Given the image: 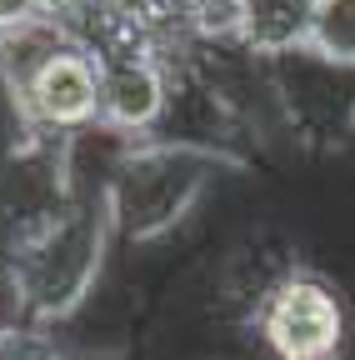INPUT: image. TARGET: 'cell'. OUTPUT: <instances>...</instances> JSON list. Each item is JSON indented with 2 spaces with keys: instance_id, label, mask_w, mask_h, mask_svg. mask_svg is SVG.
<instances>
[{
  "instance_id": "cell-1",
  "label": "cell",
  "mask_w": 355,
  "mask_h": 360,
  "mask_svg": "<svg viewBox=\"0 0 355 360\" xmlns=\"http://www.w3.org/2000/svg\"><path fill=\"white\" fill-rule=\"evenodd\" d=\"M110 215L105 205L70 200L46 225H30L11 240L6 276L20 300V315L35 326H60L96 295L101 265L110 250Z\"/></svg>"
},
{
  "instance_id": "cell-2",
  "label": "cell",
  "mask_w": 355,
  "mask_h": 360,
  "mask_svg": "<svg viewBox=\"0 0 355 360\" xmlns=\"http://www.w3.org/2000/svg\"><path fill=\"white\" fill-rule=\"evenodd\" d=\"M210 150L191 146H165V141H141L130 146L125 160L115 165V180L105 191V215L110 231L125 240H160L181 225L200 195L210 191Z\"/></svg>"
},
{
  "instance_id": "cell-3",
  "label": "cell",
  "mask_w": 355,
  "mask_h": 360,
  "mask_svg": "<svg viewBox=\"0 0 355 360\" xmlns=\"http://www.w3.org/2000/svg\"><path fill=\"white\" fill-rule=\"evenodd\" d=\"M265 360H340L350 340V310L316 270H290L271 285L250 321Z\"/></svg>"
},
{
  "instance_id": "cell-4",
  "label": "cell",
  "mask_w": 355,
  "mask_h": 360,
  "mask_svg": "<svg viewBox=\"0 0 355 360\" xmlns=\"http://www.w3.org/2000/svg\"><path fill=\"white\" fill-rule=\"evenodd\" d=\"M11 110L20 135H30V141H56V146L75 141L80 130L101 125V60L70 45L11 101Z\"/></svg>"
},
{
  "instance_id": "cell-5",
  "label": "cell",
  "mask_w": 355,
  "mask_h": 360,
  "mask_svg": "<svg viewBox=\"0 0 355 360\" xmlns=\"http://www.w3.org/2000/svg\"><path fill=\"white\" fill-rule=\"evenodd\" d=\"M175 75L150 51H125L101 60V125L125 141H155Z\"/></svg>"
},
{
  "instance_id": "cell-6",
  "label": "cell",
  "mask_w": 355,
  "mask_h": 360,
  "mask_svg": "<svg viewBox=\"0 0 355 360\" xmlns=\"http://www.w3.org/2000/svg\"><path fill=\"white\" fill-rule=\"evenodd\" d=\"M321 0H240V51L250 60H295L316 40Z\"/></svg>"
},
{
  "instance_id": "cell-7",
  "label": "cell",
  "mask_w": 355,
  "mask_h": 360,
  "mask_svg": "<svg viewBox=\"0 0 355 360\" xmlns=\"http://www.w3.org/2000/svg\"><path fill=\"white\" fill-rule=\"evenodd\" d=\"M70 45H75L70 30L51 11L25 20V25H15V30H6L0 35V90H6V101H15L60 51H70Z\"/></svg>"
},
{
  "instance_id": "cell-8",
  "label": "cell",
  "mask_w": 355,
  "mask_h": 360,
  "mask_svg": "<svg viewBox=\"0 0 355 360\" xmlns=\"http://www.w3.org/2000/svg\"><path fill=\"white\" fill-rule=\"evenodd\" d=\"M310 51L340 70H355V0H321Z\"/></svg>"
}]
</instances>
